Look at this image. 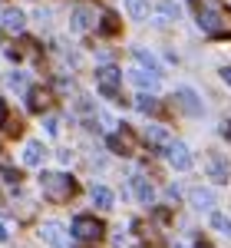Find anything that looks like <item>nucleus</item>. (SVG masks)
Returning a JSON list of instances; mask_svg holds the SVG:
<instances>
[{
  "instance_id": "nucleus-1",
  "label": "nucleus",
  "mask_w": 231,
  "mask_h": 248,
  "mask_svg": "<svg viewBox=\"0 0 231 248\" xmlns=\"http://www.w3.org/2000/svg\"><path fill=\"white\" fill-rule=\"evenodd\" d=\"M195 23L215 40H228L231 37V10L215 3V0H195Z\"/></svg>"
},
{
  "instance_id": "nucleus-2",
  "label": "nucleus",
  "mask_w": 231,
  "mask_h": 248,
  "mask_svg": "<svg viewBox=\"0 0 231 248\" xmlns=\"http://www.w3.org/2000/svg\"><path fill=\"white\" fill-rule=\"evenodd\" d=\"M40 186H43V195L50 202H66V199L76 195V179L70 172H43Z\"/></svg>"
},
{
  "instance_id": "nucleus-3",
  "label": "nucleus",
  "mask_w": 231,
  "mask_h": 248,
  "mask_svg": "<svg viewBox=\"0 0 231 248\" xmlns=\"http://www.w3.org/2000/svg\"><path fill=\"white\" fill-rule=\"evenodd\" d=\"M102 222H99L96 215H76L73 218V238L79 242H99L102 238Z\"/></svg>"
},
{
  "instance_id": "nucleus-4",
  "label": "nucleus",
  "mask_w": 231,
  "mask_h": 248,
  "mask_svg": "<svg viewBox=\"0 0 231 248\" xmlns=\"http://www.w3.org/2000/svg\"><path fill=\"white\" fill-rule=\"evenodd\" d=\"M96 79H99V93L109 96V99H119V83H122V70H119V66L102 63L96 70Z\"/></svg>"
},
{
  "instance_id": "nucleus-5",
  "label": "nucleus",
  "mask_w": 231,
  "mask_h": 248,
  "mask_svg": "<svg viewBox=\"0 0 231 248\" xmlns=\"http://www.w3.org/2000/svg\"><path fill=\"white\" fill-rule=\"evenodd\" d=\"M165 159H169V166L178 169V172L192 169V153H188L185 142H169V146H165Z\"/></svg>"
},
{
  "instance_id": "nucleus-6",
  "label": "nucleus",
  "mask_w": 231,
  "mask_h": 248,
  "mask_svg": "<svg viewBox=\"0 0 231 248\" xmlns=\"http://www.w3.org/2000/svg\"><path fill=\"white\" fill-rule=\"evenodd\" d=\"M40 235H43V242H50L53 248H66V245H70V238H66V232H63L59 222H43Z\"/></svg>"
},
{
  "instance_id": "nucleus-7",
  "label": "nucleus",
  "mask_w": 231,
  "mask_h": 248,
  "mask_svg": "<svg viewBox=\"0 0 231 248\" xmlns=\"http://www.w3.org/2000/svg\"><path fill=\"white\" fill-rule=\"evenodd\" d=\"M70 23H73V30H76V33H86V30H93V27H96V10H93V7H76Z\"/></svg>"
},
{
  "instance_id": "nucleus-8",
  "label": "nucleus",
  "mask_w": 231,
  "mask_h": 248,
  "mask_svg": "<svg viewBox=\"0 0 231 248\" xmlns=\"http://www.w3.org/2000/svg\"><path fill=\"white\" fill-rule=\"evenodd\" d=\"M129 79H132L135 86L142 90V93H152V90H159V73H152V70H142V66H135L132 73H129Z\"/></svg>"
},
{
  "instance_id": "nucleus-9",
  "label": "nucleus",
  "mask_w": 231,
  "mask_h": 248,
  "mask_svg": "<svg viewBox=\"0 0 231 248\" xmlns=\"http://www.w3.org/2000/svg\"><path fill=\"white\" fill-rule=\"evenodd\" d=\"M175 103H182V109L185 116H202V99L188 90V86H182V90H175Z\"/></svg>"
},
{
  "instance_id": "nucleus-10",
  "label": "nucleus",
  "mask_w": 231,
  "mask_h": 248,
  "mask_svg": "<svg viewBox=\"0 0 231 248\" xmlns=\"http://www.w3.org/2000/svg\"><path fill=\"white\" fill-rule=\"evenodd\" d=\"M129 186H132V195L142 202V205H149V202L155 199V189H152V182H149L145 175H132V182H129Z\"/></svg>"
},
{
  "instance_id": "nucleus-11",
  "label": "nucleus",
  "mask_w": 231,
  "mask_h": 248,
  "mask_svg": "<svg viewBox=\"0 0 231 248\" xmlns=\"http://www.w3.org/2000/svg\"><path fill=\"white\" fill-rule=\"evenodd\" d=\"M188 199H192V205L198 212H202V209L212 212L215 209V192L212 189H202V186H198V189H192V195H188Z\"/></svg>"
},
{
  "instance_id": "nucleus-12",
  "label": "nucleus",
  "mask_w": 231,
  "mask_h": 248,
  "mask_svg": "<svg viewBox=\"0 0 231 248\" xmlns=\"http://www.w3.org/2000/svg\"><path fill=\"white\" fill-rule=\"evenodd\" d=\"M0 20H3V27H7L10 33H20V30L27 27V17H23V10H0Z\"/></svg>"
},
{
  "instance_id": "nucleus-13",
  "label": "nucleus",
  "mask_w": 231,
  "mask_h": 248,
  "mask_svg": "<svg viewBox=\"0 0 231 248\" xmlns=\"http://www.w3.org/2000/svg\"><path fill=\"white\" fill-rule=\"evenodd\" d=\"M27 103H30V109H33V113H43V109H50L53 96H50V90H30Z\"/></svg>"
},
{
  "instance_id": "nucleus-14",
  "label": "nucleus",
  "mask_w": 231,
  "mask_h": 248,
  "mask_svg": "<svg viewBox=\"0 0 231 248\" xmlns=\"http://www.w3.org/2000/svg\"><path fill=\"white\" fill-rule=\"evenodd\" d=\"M89 199H93V205H96L99 212H109V209H113V192L106 189V186H93Z\"/></svg>"
},
{
  "instance_id": "nucleus-15",
  "label": "nucleus",
  "mask_w": 231,
  "mask_h": 248,
  "mask_svg": "<svg viewBox=\"0 0 231 248\" xmlns=\"http://www.w3.org/2000/svg\"><path fill=\"white\" fill-rule=\"evenodd\" d=\"M145 142H152V146H169L172 136H169L165 126H145Z\"/></svg>"
},
{
  "instance_id": "nucleus-16",
  "label": "nucleus",
  "mask_w": 231,
  "mask_h": 248,
  "mask_svg": "<svg viewBox=\"0 0 231 248\" xmlns=\"http://www.w3.org/2000/svg\"><path fill=\"white\" fill-rule=\"evenodd\" d=\"M43 162V142H27L23 149V166H40Z\"/></svg>"
},
{
  "instance_id": "nucleus-17",
  "label": "nucleus",
  "mask_w": 231,
  "mask_h": 248,
  "mask_svg": "<svg viewBox=\"0 0 231 248\" xmlns=\"http://www.w3.org/2000/svg\"><path fill=\"white\" fill-rule=\"evenodd\" d=\"M208 175H212L215 182H228V166H225V159L212 155V159H208Z\"/></svg>"
},
{
  "instance_id": "nucleus-18",
  "label": "nucleus",
  "mask_w": 231,
  "mask_h": 248,
  "mask_svg": "<svg viewBox=\"0 0 231 248\" xmlns=\"http://www.w3.org/2000/svg\"><path fill=\"white\" fill-rule=\"evenodd\" d=\"M135 109L139 113H159V99L152 93H139L135 96Z\"/></svg>"
},
{
  "instance_id": "nucleus-19",
  "label": "nucleus",
  "mask_w": 231,
  "mask_h": 248,
  "mask_svg": "<svg viewBox=\"0 0 231 248\" xmlns=\"http://www.w3.org/2000/svg\"><path fill=\"white\" fill-rule=\"evenodd\" d=\"M126 10L132 20H145L149 17V0H126Z\"/></svg>"
},
{
  "instance_id": "nucleus-20",
  "label": "nucleus",
  "mask_w": 231,
  "mask_h": 248,
  "mask_svg": "<svg viewBox=\"0 0 231 248\" xmlns=\"http://www.w3.org/2000/svg\"><path fill=\"white\" fill-rule=\"evenodd\" d=\"M109 149L113 153H122V155H129V139H126V126H122V136H109Z\"/></svg>"
},
{
  "instance_id": "nucleus-21",
  "label": "nucleus",
  "mask_w": 231,
  "mask_h": 248,
  "mask_svg": "<svg viewBox=\"0 0 231 248\" xmlns=\"http://www.w3.org/2000/svg\"><path fill=\"white\" fill-rule=\"evenodd\" d=\"M99 30H102L106 37H113L116 30H119V17H116L113 10H109V14H102V20H99Z\"/></svg>"
},
{
  "instance_id": "nucleus-22",
  "label": "nucleus",
  "mask_w": 231,
  "mask_h": 248,
  "mask_svg": "<svg viewBox=\"0 0 231 248\" xmlns=\"http://www.w3.org/2000/svg\"><path fill=\"white\" fill-rule=\"evenodd\" d=\"M212 225H215V232H221V235H231V218H228V215H221V212H212Z\"/></svg>"
},
{
  "instance_id": "nucleus-23",
  "label": "nucleus",
  "mask_w": 231,
  "mask_h": 248,
  "mask_svg": "<svg viewBox=\"0 0 231 248\" xmlns=\"http://www.w3.org/2000/svg\"><path fill=\"white\" fill-rule=\"evenodd\" d=\"M135 60L142 63V70H152V73H159V60H155L152 53H145V50H135Z\"/></svg>"
},
{
  "instance_id": "nucleus-24",
  "label": "nucleus",
  "mask_w": 231,
  "mask_h": 248,
  "mask_svg": "<svg viewBox=\"0 0 231 248\" xmlns=\"http://www.w3.org/2000/svg\"><path fill=\"white\" fill-rule=\"evenodd\" d=\"M7 86L17 90V93H23V90H27V77H23V73H10V77H7Z\"/></svg>"
},
{
  "instance_id": "nucleus-25",
  "label": "nucleus",
  "mask_w": 231,
  "mask_h": 248,
  "mask_svg": "<svg viewBox=\"0 0 231 248\" xmlns=\"http://www.w3.org/2000/svg\"><path fill=\"white\" fill-rule=\"evenodd\" d=\"M159 10H162V14H159L162 20H178V7H175L172 0H165V3H162Z\"/></svg>"
},
{
  "instance_id": "nucleus-26",
  "label": "nucleus",
  "mask_w": 231,
  "mask_h": 248,
  "mask_svg": "<svg viewBox=\"0 0 231 248\" xmlns=\"http://www.w3.org/2000/svg\"><path fill=\"white\" fill-rule=\"evenodd\" d=\"M221 136H225V139H231V119H225V123H221Z\"/></svg>"
},
{
  "instance_id": "nucleus-27",
  "label": "nucleus",
  "mask_w": 231,
  "mask_h": 248,
  "mask_svg": "<svg viewBox=\"0 0 231 248\" xmlns=\"http://www.w3.org/2000/svg\"><path fill=\"white\" fill-rule=\"evenodd\" d=\"M221 79H225V83L231 86V66H221Z\"/></svg>"
},
{
  "instance_id": "nucleus-28",
  "label": "nucleus",
  "mask_w": 231,
  "mask_h": 248,
  "mask_svg": "<svg viewBox=\"0 0 231 248\" xmlns=\"http://www.w3.org/2000/svg\"><path fill=\"white\" fill-rule=\"evenodd\" d=\"M0 242H7V225H0Z\"/></svg>"
},
{
  "instance_id": "nucleus-29",
  "label": "nucleus",
  "mask_w": 231,
  "mask_h": 248,
  "mask_svg": "<svg viewBox=\"0 0 231 248\" xmlns=\"http://www.w3.org/2000/svg\"><path fill=\"white\" fill-rule=\"evenodd\" d=\"M7 119V109H3V99H0V123Z\"/></svg>"
}]
</instances>
